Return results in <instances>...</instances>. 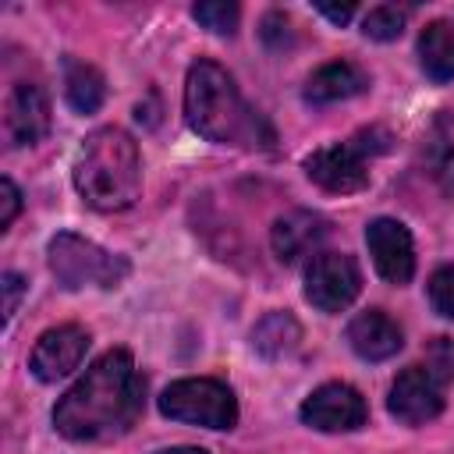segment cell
Segmentation results:
<instances>
[{
    "mask_svg": "<svg viewBox=\"0 0 454 454\" xmlns=\"http://www.w3.org/2000/svg\"><path fill=\"white\" fill-rule=\"evenodd\" d=\"M365 397L348 383H323L301 404V422L319 433H351L365 422Z\"/></svg>",
    "mask_w": 454,
    "mask_h": 454,
    "instance_id": "obj_9",
    "label": "cell"
},
{
    "mask_svg": "<svg viewBox=\"0 0 454 454\" xmlns=\"http://www.w3.org/2000/svg\"><path fill=\"white\" fill-rule=\"evenodd\" d=\"M153 454H209L202 447H163V450H153Z\"/></svg>",
    "mask_w": 454,
    "mask_h": 454,
    "instance_id": "obj_27",
    "label": "cell"
},
{
    "mask_svg": "<svg viewBox=\"0 0 454 454\" xmlns=\"http://www.w3.org/2000/svg\"><path fill=\"white\" fill-rule=\"evenodd\" d=\"M184 117L192 131L216 145H241V149H262L273 142L270 124L255 106L245 103L234 78L213 64L199 60L188 67L184 82Z\"/></svg>",
    "mask_w": 454,
    "mask_h": 454,
    "instance_id": "obj_2",
    "label": "cell"
},
{
    "mask_svg": "<svg viewBox=\"0 0 454 454\" xmlns=\"http://www.w3.org/2000/svg\"><path fill=\"white\" fill-rule=\"evenodd\" d=\"M64 96L78 114H96L103 106V96H106L103 74L92 64L67 60V67H64Z\"/></svg>",
    "mask_w": 454,
    "mask_h": 454,
    "instance_id": "obj_18",
    "label": "cell"
},
{
    "mask_svg": "<svg viewBox=\"0 0 454 454\" xmlns=\"http://www.w3.org/2000/svg\"><path fill=\"white\" fill-rule=\"evenodd\" d=\"M142 394L145 380L138 376L131 351L114 348L103 358H96L92 369H85V376L57 401L53 426L60 436L74 443L121 436L135 426L145 401Z\"/></svg>",
    "mask_w": 454,
    "mask_h": 454,
    "instance_id": "obj_1",
    "label": "cell"
},
{
    "mask_svg": "<svg viewBox=\"0 0 454 454\" xmlns=\"http://www.w3.org/2000/svg\"><path fill=\"white\" fill-rule=\"evenodd\" d=\"M387 142H390V138H387L383 131H376V128L358 131V135L348 138V142L316 149V153L305 160V174H309L319 188H326V192H340V195L358 192V188L369 184L365 160L376 156V153H383Z\"/></svg>",
    "mask_w": 454,
    "mask_h": 454,
    "instance_id": "obj_6",
    "label": "cell"
},
{
    "mask_svg": "<svg viewBox=\"0 0 454 454\" xmlns=\"http://www.w3.org/2000/svg\"><path fill=\"white\" fill-rule=\"evenodd\" d=\"M18 206H21V195H18L14 181H11V177H4V181H0V227H4V231L14 223Z\"/></svg>",
    "mask_w": 454,
    "mask_h": 454,
    "instance_id": "obj_24",
    "label": "cell"
},
{
    "mask_svg": "<svg viewBox=\"0 0 454 454\" xmlns=\"http://www.w3.org/2000/svg\"><path fill=\"white\" fill-rule=\"evenodd\" d=\"M195 21L216 35H234L238 28V4H227V0H206V4H195L192 7Z\"/></svg>",
    "mask_w": 454,
    "mask_h": 454,
    "instance_id": "obj_19",
    "label": "cell"
},
{
    "mask_svg": "<svg viewBox=\"0 0 454 454\" xmlns=\"http://www.w3.org/2000/svg\"><path fill=\"white\" fill-rule=\"evenodd\" d=\"M362 291V273L344 252H316L305 270V298L319 312H344Z\"/></svg>",
    "mask_w": 454,
    "mask_h": 454,
    "instance_id": "obj_7",
    "label": "cell"
},
{
    "mask_svg": "<svg viewBox=\"0 0 454 454\" xmlns=\"http://www.w3.org/2000/svg\"><path fill=\"white\" fill-rule=\"evenodd\" d=\"M89 351V333L82 326H57V330H46L35 348H32V358H28V369L35 380L43 383H57L64 376H71L82 358Z\"/></svg>",
    "mask_w": 454,
    "mask_h": 454,
    "instance_id": "obj_11",
    "label": "cell"
},
{
    "mask_svg": "<svg viewBox=\"0 0 454 454\" xmlns=\"http://www.w3.org/2000/svg\"><path fill=\"white\" fill-rule=\"evenodd\" d=\"M401 28H404V11H397V7H372V11L365 14V21H362V32H365L369 39H376V43L397 39Z\"/></svg>",
    "mask_w": 454,
    "mask_h": 454,
    "instance_id": "obj_20",
    "label": "cell"
},
{
    "mask_svg": "<svg viewBox=\"0 0 454 454\" xmlns=\"http://www.w3.org/2000/svg\"><path fill=\"white\" fill-rule=\"evenodd\" d=\"M429 167H433V177H436L447 192H454V149H450V145H440V149L429 156Z\"/></svg>",
    "mask_w": 454,
    "mask_h": 454,
    "instance_id": "obj_23",
    "label": "cell"
},
{
    "mask_svg": "<svg viewBox=\"0 0 454 454\" xmlns=\"http://www.w3.org/2000/svg\"><path fill=\"white\" fill-rule=\"evenodd\" d=\"M365 245L372 255V266L390 284H408L415 273V245L401 220L380 216L365 227Z\"/></svg>",
    "mask_w": 454,
    "mask_h": 454,
    "instance_id": "obj_10",
    "label": "cell"
},
{
    "mask_svg": "<svg viewBox=\"0 0 454 454\" xmlns=\"http://www.w3.org/2000/svg\"><path fill=\"white\" fill-rule=\"evenodd\" d=\"M387 408L404 426H426L443 411V383L426 365H408L390 383Z\"/></svg>",
    "mask_w": 454,
    "mask_h": 454,
    "instance_id": "obj_8",
    "label": "cell"
},
{
    "mask_svg": "<svg viewBox=\"0 0 454 454\" xmlns=\"http://www.w3.org/2000/svg\"><path fill=\"white\" fill-rule=\"evenodd\" d=\"M348 344L358 358L365 362H383L390 355L401 351L404 337H401V326L380 312V309H369V312H358L351 323H348Z\"/></svg>",
    "mask_w": 454,
    "mask_h": 454,
    "instance_id": "obj_14",
    "label": "cell"
},
{
    "mask_svg": "<svg viewBox=\"0 0 454 454\" xmlns=\"http://www.w3.org/2000/svg\"><path fill=\"white\" fill-rule=\"evenodd\" d=\"M74 188L99 213L128 209L142 188V156L135 138L124 128H96L74 156Z\"/></svg>",
    "mask_w": 454,
    "mask_h": 454,
    "instance_id": "obj_3",
    "label": "cell"
},
{
    "mask_svg": "<svg viewBox=\"0 0 454 454\" xmlns=\"http://www.w3.org/2000/svg\"><path fill=\"white\" fill-rule=\"evenodd\" d=\"M160 411L174 422L202 426V429H231L238 422V401L227 383L209 376L177 380L160 394Z\"/></svg>",
    "mask_w": 454,
    "mask_h": 454,
    "instance_id": "obj_5",
    "label": "cell"
},
{
    "mask_svg": "<svg viewBox=\"0 0 454 454\" xmlns=\"http://www.w3.org/2000/svg\"><path fill=\"white\" fill-rule=\"evenodd\" d=\"M419 64L426 78L450 82L454 78V25L450 21H429L419 35Z\"/></svg>",
    "mask_w": 454,
    "mask_h": 454,
    "instance_id": "obj_16",
    "label": "cell"
},
{
    "mask_svg": "<svg viewBox=\"0 0 454 454\" xmlns=\"http://www.w3.org/2000/svg\"><path fill=\"white\" fill-rule=\"evenodd\" d=\"M4 128L11 145H35L50 131V103L39 85L18 82L4 106Z\"/></svg>",
    "mask_w": 454,
    "mask_h": 454,
    "instance_id": "obj_12",
    "label": "cell"
},
{
    "mask_svg": "<svg viewBox=\"0 0 454 454\" xmlns=\"http://www.w3.org/2000/svg\"><path fill=\"white\" fill-rule=\"evenodd\" d=\"M426 369H429V372H433L440 383L454 380V340H450V337H436V340L429 344Z\"/></svg>",
    "mask_w": 454,
    "mask_h": 454,
    "instance_id": "obj_22",
    "label": "cell"
},
{
    "mask_svg": "<svg viewBox=\"0 0 454 454\" xmlns=\"http://www.w3.org/2000/svg\"><path fill=\"white\" fill-rule=\"evenodd\" d=\"M369 78L362 67H355L351 60H330L323 64L319 71L309 74L305 82V99L309 103H340V99H351L358 92H365Z\"/></svg>",
    "mask_w": 454,
    "mask_h": 454,
    "instance_id": "obj_15",
    "label": "cell"
},
{
    "mask_svg": "<svg viewBox=\"0 0 454 454\" xmlns=\"http://www.w3.org/2000/svg\"><path fill=\"white\" fill-rule=\"evenodd\" d=\"M298 340H301V326L287 312H270L252 330V348L262 358H284V355H291L298 348Z\"/></svg>",
    "mask_w": 454,
    "mask_h": 454,
    "instance_id": "obj_17",
    "label": "cell"
},
{
    "mask_svg": "<svg viewBox=\"0 0 454 454\" xmlns=\"http://www.w3.org/2000/svg\"><path fill=\"white\" fill-rule=\"evenodd\" d=\"M323 238H326V220L312 209H291L270 231V241H273V252L280 262H298V259L319 252Z\"/></svg>",
    "mask_w": 454,
    "mask_h": 454,
    "instance_id": "obj_13",
    "label": "cell"
},
{
    "mask_svg": "<svg viewBox=\"0 0 454 454\" xmlns=\"http://www.w3.org/2000/svg\"><path fill=\"white\" fill-rule=\"evenodd\" d=\"M316 11H319V14H326L330 21L344 25V21L355 14V4H340V7H337V4H316Z\"/></svg>",
    "mask_w": 454,
    "mask_h": 454,
    "instance_id": "obj_26",
    "label": "cell"
},
{
    "mask_svg": "<svg viewBox=\"0 0 454 454\" xmlns=\"http://www.w3.org/2000/svg\"><path fill=\"white\" fill-rule=\"evenodd\" d=\"M50 270L67 291H78V287H117L128 277V259L99 248L89 238H78V234L64 231V234H57L50 241Z\"/></svg>",
    "mask_w": 454,
    "mask_h": 454,
    "instance_id": "obj_4",
    "label": "cell"
},
{
    "mask_svg": "<svg viewBox=\"0 0 454 454\" xmlns=\"http://www.w3.org/2000/svg\"><path fill=\"white\" fill-rule=\"evenodd\" d=\"M21 294H25V280L18 273H4V319H11L18 312Z\"/></svg>",
    "mask_w": 454,
    "mask_h": 454,
    "instance_id": "obj_25",
    "label": "cell"
},
{
    "mask_svg": "<svg viewBox=\"0 0 454 454\" xmlns=\"http://www.w3.org/2000/svg\"><path fill=\"white\" fill-rule=\"evenodd\" d=\"M429 301L440 316L454 319V262L450 266H440L433 277H429Z\"/></svg>",
    "mask_w": 454,
    "mask_h": 454,
    "instance_id": "obj_21",
    "label": "cell"
}]
</instances>
